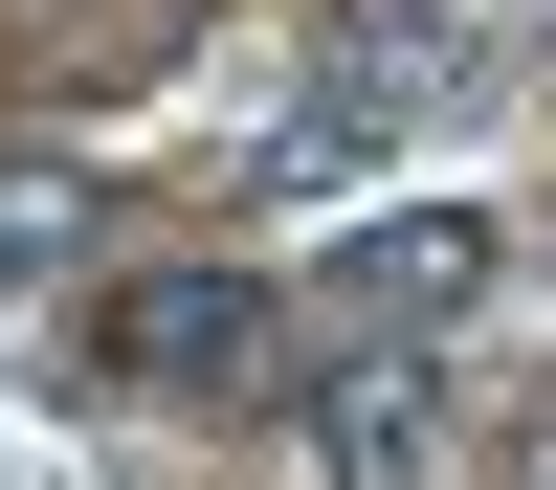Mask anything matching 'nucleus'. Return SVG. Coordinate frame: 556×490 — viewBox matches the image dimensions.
I'll return each mask as SVG.
<instances>
[{
	"label": "nucleus",
	"instance_id": "nucleus-1",
	"mask_svg": "<svg viewBox=\"0 0 556 490\" xmlns=\"http://www.w3.org/2000/svg\"><path fill=\"white\" fill-rule=\"evenodd\" d=\"M490 267H513L490 201H401V223H356L334 267H290V356H445Z\"/></svg>",
	"mask_w": 556,
	"mask_h": 490
},
{
	"label": "nucleus",
	"instance_id": "nucleus-2",
	"mask_svg": "<svg viewBox=\"0 0 556 490\" xmlns=\"http://www.w3.org/2000/svg\"><path fill=\"white\" fill-rule=\"evenodd\" d=\"M445 89H468V0H334V23H312V112L267 134V178L379 156V134H424Z\"/></svg>",
	"mask_w": 556,
	"mask_h": 490
},
{
	"label": "nucleus",
	"instance_id": "nucleus-3",
	"mask_svg": "<svg viewBox=\"0 0 556 490\" xmlns=\"http://www.w3.org/2000/svg\"><path fill=\"white\" fill-rule=\"evenodd\" d=\"M112 379L134 401H267V379H290V290L223 267V246L134 267V290H112Z\"/></svg>",
	"mask_w": 556,
	"mask_h": 490
},
{
	"label": "nucleus",
	"instance_id": "nucleus-4",
	"mask_svg": "<svg viewBox=\"0 0 556 490\" xmlns=\"http://www.w3.org/2000/svg\"><path fill=\"white\" fill-rule=\"evenodd\" d=\"M290 445H312V490H424L445 468V356H290Z\"/></svg>",
	"mask_w": 556,
	"mask_h": 490
},
{
	"label": "nucleus",
	"instance_id": "nucleus-5",
	"mask_svg": "<svg viewBox=\"0 0 556 490\" xmlns=\"http://www.w3.org/2000/svg\"><path fill=\"white\" fill-rule=\"evenodd\" d=\"M89 246V156H0V290Z\"/></svg>",
	"mask_w": 556,
	"mask_h": 490
},
{
	"label": "nucleus",
	"instance_id": "nucleus-6",
	"mask_svg": "<svg viewBox=\"0 0 556 490\" xmlns=\"http://www.w3.org/2000/svg\"><path fill=\"white\" fill-rule=\"evenodd\" d=\"M513 490H556V401H534V424H513Z\"/></svg>",
	"mask_w": 556,
	"mask_h": 490
}]
</instances>
